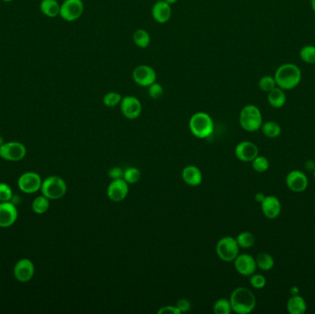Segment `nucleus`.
I'll list each match as a JSON object with an SVG mask.
<instances>
[{"mask_svg":"<svg viewBox=\"0 0 315 314\" xmlns=\"http://www.w3.org/2000/svg\"><path fill=\"white\" fill-rule=\"evenodd\" d=\"M277 86L286 91L297 88L302 81V70L295 64L287 63L278 68L274 76Z\"/></svg>","mask_w":315,"mask_h":314,"instance_id":"1","label":"nucleus"},{"mask_svg":"<svg viewBox=\"0 0 315 314\" xmlns=\"http://www.w3.org/2000/svg\"><path fill=\"white\" fill-rule=\"evenodd\" d=\"M232 309L235 313H251L256 306V298L249 288L239 286L232 292L229 297Z\"/></svg>","mask_w":315,"mask_h":314,"instance_id":"2","label":"nucleus"},{"mask_svg":"<svg viewBox=\"0 0 315 314\" xmlns=\"http://www.w3.org/2000/svg\"><path fill=\"white\" fill-rule=\"evenodd\" d=\"M189 128L197 139H207L214 132V122L208 114L198 111L190 118Z\"/></svg>","mask_w":315,"mask_h":314,"instance_id":"3","label":"nucleus"},{"mask_svg":"<svg viewBox=\"0 0 315 314\" xmlns=\"http://www.w3.org/2000/svg\"><path fill=\"white\" fill-rule=\"evenodd\" d=\"M239 122L242 129L247 132L258 131L263 125V116L260 109L255 104H247L240 113Z\"/></svg>","mask_w":315,"mask_h":314,"instance_id":"4","label":"nucleus"},{"mask_svg":"<svg viewBox=\"0 0 315 314\" xmlns=\"http://www.w3.org/2000/svg\"><path fill=\"white\" fill-rule=\"evenodd\" d=\"M216 252L220 260L224 262H233L240 253V246L235 238L226 236L218 241Z\"/></svg>","mask_w":315,"mask_h":314,"instance_id":"5","label":"nucleus"},{"mask_svg":"<svg viewBox=\"0 0 315 314\" xmlns=\"http://www.w3.org/2000/svg\"><path fill=\"white\" fill-rule=\"evenodd\" d=\"M41 193L51 200L62 198L67 193V185L58 176H50L41 184Z\"/></svg>","mask_w":315,"mask_h":314,"instance_id":"6","label":"nucleus"},{"mask_svg":"<svg viewBox=\"0 0 315 314\" xmlns=\"http://www.w3.org/2000/svg\"><path fill=\"white\" fill-rule=\"evenodd\" d=\"M84 12L82 0H64L60 5L59 16L62 19L72 23L79 19Z\"/></svg>","mask_w":315,"mask_h":314,"instance_id":"7","label":"nucleus"},{"mask_svg":"<svg viewBox=\"0 0 315 314\" xmlns=\"http://www.w3.org/2000/svg\"><path fill=\"white\" fill-rule=\"evenodd\" d=\"M132 78L134 82L138 86L148 88L151 84L156 82L157 73L151 65H137V68H135V70H133Z\"/></svg>","mask_w":315,"mask_h":314,"instance_id":"8","label":"nucleus"},{"mask_svg":"<svg viewBox=\"0 0 315 314\" xmlns=\"http://www.w3.org/2000/svg\"><path fill=\"white\" fill-rule=\"evenodd\" d=\"M120 109L125 118H128L129 120H135L141 115V102L137 97L132 95L125 96L123 97L121 101Z\"/></svg>","mask_w":315,"mask_h":314,"instance_id":"9","label":"nucleus"},{"mask_svg":"<svg viewBox=\"0 0 315 314\" xmlns=\"http://www.w3.org/2000/svg\"><path fill=\"white\" fill-rule=\"evenodd\" d=\"M26 155V148L18 142L3 144L0 147V157L9 162H18Z\"/></svg>","mask_w":315,"mask_h":314,"instance_id":"10","label":"nucleus"},{"mask_svg":"<svg viewBox=\"0 0 315 314\" xmlns=\"http://www.w3.org/2000/svg\"><path fill=\"white\" fill-rule=\"evenodd\" d=\"M41 177L36 172L23 173L18 181V188L26 194H33L41 189Z\"/></svg>","mask_w":315,"mask_h":314,"instance_id":"11","label":"nucleus"},{"mask_svg":"<svg viewBox=\"0 0 315 314\" xmlns=\"http://www.w3.org/2000/svg\"><path fill=\"white\" fill-rule=\"evenodd\" d=\"M233 262L235 270L242 276L250 277L256 273L257 268L256 258H254L250 254H239Z\"/></svg>","mask_w":315,"mask_h":314,"instance_id":"12","label":"nucleus"},{"mask_svg":"<svg viewBox=\"0 0 315 314\" xmlns=\"http://www.w3.org/2000/svg\"><path fill=\"white\" fill-rule=\"evenodd\" d=\"M286 185L288 189L294 193H302L307 189L309 185L308 177L304 172L299 170L291 171L288 172L286 177Z\"/></svg>","mask_w":315,"mask_h":314,"instance_id":"13","label":"nucleus"},{"mask_svg":"<svg viewBox=\"0 0 315 314\" xmlns=\"http://www.w3.org/2000/svg\"><path fill=\"white\" fill-rule=\"evenodd\" d=\"M129 193V185L123 179L113 180L107 188V195L110 200L118 203L127 198Z\"/></svg>","mask_w":315,"mask_h":314,"instance_id":"14","label":"nucleus"},{"mask_svg":"<svg viewBox=\"0 0 315 314\" xmlns=\"http://www.w3.org/2000/svg\"><path fill=\"white\" fill-rule=\"evenodd\" d=\"M259 155V148L251 141H242L235 148V156L242 162H251Z\"/></svg>","mask_w":315,"mask_h":314,"instance_id":"15","label":"nucleus"},{"mask_svg":"<svg viewBox=\"0 0 315 314\" xmlns=\"http://www.w3.org/2000/svg\"><path fill=\"white\" fill-rule=\"evenodd\" d=\"M18 217L17 208L10 202L0 204V228L12 226Z\"/></svg>","mask_w":315,"mask_h":314,"instance_id":"16","label":"nucleus"},{"mask_svg":"<svg viewBox=\"0 0 315 314\" xmlns=\"http://www.w3.org/2000/svg\"><path fill=\"white\" fill-rule=\"evenodd\" d=\"M261 209L265 217L268 219H275L280 215L282 207L278 197L274 195H267L261 203Z\"/></svg>","mask_w":315,"mask_h":314,"instance_id":"17","label":"nucleus"},{"mask_svg":"<svg viewBox=\"0 0 315 314\" xmlns=\"http://www.w3.org/2000/svg\"><path fill=\"white\" fill-rule=\"evenodd\" d=\"M151 14L158 24H164L172 18L173 10L165 0H159L152 7Z\"/></svg>","mask_w":315,"mask_h":314,"instance_id":"18","label":"nucleus"},{"mask_svg":"<svg viewBox=\"0 0 315 314\" xmlns=\"http://www.w3.org/2000/svg\"><path fill=\"white\" fill-rule=\"evenodd\" d=\"M34 275V265L31 260L23 259L16 263L14 267V276L20 282H28Z\"/></svg>","mask_w":315,"mask_h":314,"instance_id":"19","label":"nucleus"},{"mask_svg":"<svg viewBox=\"0 0 315 314\" xmlns=\"http://www.w3.org/2000/svg\"><path fill=\"white\" fill-rule=\"evenodd\" d=\"M182 178L186 185L190 186H198L201 185L203 181L202 171L198 167L195 165H188L183 168L182 171Z\"/></svg>","mask_w":315,"mask_h":314,"instance_id":"20","label":"nucleus"},{"mask_svg":"<svg viewBox=\"0 0 315 314\" xmlns=\"http://www.w3.org/2000/svg\"><path fill=\"white\" fill-rule=\"evenodd\" d=\"M287 309L290 314H304L307 310V303L303 297L292 295L287 302Z\"/></svg>","mask_w":315,"mask_h":314,"instance_id":"21","label":"nucleus"},{"mask_svg":"<svg viewBox=\"0 0 315 314\" xmlns=\"http://www.w3.org/2000/svg\"><path fill=\"white\" fill-rule=\"evenodd\" d=\"M267 102L269 105L276 109H279L286 104L287 102V95L285 91L279 87H276L274 89L268 93L267 95Z\"/></svg>","mask_w":315,"mask_h":314,"instance_id":"22","label":"nucleus"},{"mask_svg":"<svg viewBox=\"0 0 315 314\" xmlns=\"http://www.w3.org/2000/svg\"><path fill=\"white\" fill-rule=\"evenodd\" d=\"M60 5L57 0H41L40 10L46 17L54 19L59 16Z\"/></svg>","mask_w":315,"mask_h":314,"instance_id":"23","label":"nucleus"},{"mask_svg":"<svg viewBox=\"0 0 315 314\" xmlns=\"http://www.w3.org/2000/svg\"><path fill=\"white\" fill-rule=\"evenodd\" d=\"M133 42L137 47L145 49L151 44V34L144 29H138L133 33Z\"/></svg>","mask_w":315,"mask_h":314,"instance_id":"24","label":"nucleus"},{"mask_svg":"<svg viewBox=\"0 0 315 314\" xmlns=\"http://www.w3.org/2000/svg\"><path fill=\"white\" fill-rule=\"evenodd\" d=\"M263 134L268 139H277L281 134V126L274 121L265 122L261 126Z\"/></svg>","mask_w":315,"mask_h":314,"instance_id":"25","label":"nucleus"},{"mask_svg":"<svg viewBox=\"0 0 315 314\" xmlns=\"http://www.w3.org/2000/svg\"><path fill=\"white\" fill-rule=\"evenodd\" d=\"M256 261L257 267L260 268L262 271L267 272L274 267V258L271 254H267V253H260V254H257Z\"/></svg>","mask_w":315,"mask_h":314,"instance_id":"26","label":"nucleus"},{"mask_svg":"<svg viewBox=\"0 0 315 314\" xmlns=\"http://www.w3.org/2000/svg\"><path fill=\"white\" fill-rule=\"evenodd\" d=\"M238 244L242 249H250L256 243V237L250 231H242L236 238Z\"/></svg>","mask_w":315,"mask_h":314,"instance_id":"27","label":"nucleus"},{"mask_svg":"<svg viewBox=\"0 0 315 314\" xmlns=\"http://www.w3.org/2000/svg\"><path fill=\"white\" fill-rule=\"evenodd\" d=\"M50 204L49 199L46 197L45 195L39 196L33 200L32 202V210L36 214H45L49 209Z\"/></svg>","mask_w":315,"mask_h":314,"instance_id":"28","label":"nucleus"},{"mask_svg":"<svg viewBox=\"0 0 315 314\" xmlns=\"http://www.w3.org/2000/svg\"><path fill=\"white\" fill-rule=\"evenodd\" d=\"M123 179L128 183V185H135L141 179V172L135 167L128 168L123 171Z\"/></svg>","mask_w":315,"mask_h":314,"instance_id":"29","label":"nucleus"},{"mask_svg":"<svg viewBox=\"0 0 315 314\" xmlns=\"http://www.w3.org/2000/svg\"><path fill=\"white\" fill-rule=\"evenodd\" d=\"M300 57L304 63L313 65L315 64L314 46H304L300 51Z\"/></svg>","mask_w":315,"mask_h":314,"instance_id":"30","label":"nucleus"},{"mask_svg":"<svg viewBox=\"0 0 315 314\" xmlns=\"http://www.w3.org/2000/svg\"><path fill=\"white\" fill-rule=\"evenodd\" d=\"M213 311L215 314H229L232 309V305L229 300L227 299H219L217 300L213 306Z\"/></svg>","mask_w":315,"mask_h":314,"instance_id":"31","label":"nucleus"},{"mask_svg":"<svg viewBox=\"0 0 315 314\" xmlns=\"http://www.w3.org/2000/svg\"><path fill=\"white\" fill-rule=\"evenodd\" d=\"M258 87L262 92L268 93L278 86H277V82H276L274 77L266 75V76H264V77L261 78L259 82H258Z\"/></svg>","mask_w":315,"mask_h":314,"instance_id":"32","label":"nucleus"},{"mask_svg":"<svg viewBox=\"0 0 315 314\" xmlns=\"http://www.w3.org/2000/svg\"><path fill=\"white\" fill-rule=\"evenodd\" d=\"M122 99H123V96L120 93L111 92V93L105 94L102 99V102L105 106L112 108V107L120 105Z\"/></svg>","mask_w":315,"mask_h":314,"instance_id":"33","label":"nucleus"},{"mask_svg":"<svg viewBox=\"0 0 315 314\" xmlns=\"http://www.w3.org/2000/svg\"><path fill=\"white\" fill-rule=\"evenodd\" d=\"M251 166H253V169L257 172H265L269 169V161L265 156L258 155L251 162Z\"/></svg>","mask_w":315,"mask_h":314,"instance_id":"34","label":"nucleus"},{"mask_svg":"<svg viewBox=\"0 0 315 314\" xmlns=\"http://www.w3.org/2000/svg\"><path fill=\"white\" fill-rule=\"evenodd\" d=\"M148 88H149V89H148L149 96L151 99H154V100H158V99L162 97V95L164 93V89L162 88V86L158 82L151 84V86H149Z\"/></svg>","mask_w":315,"mask_h":314,"instance_id":"35","label":"nucleus"},{"mask_svg":"<svg viewBox=\"0 0 315 314\" xmlns=\"http://www.w3.org/2000/svg\"><path fill=\"white\" fill-rule=\"evenodd\" d=\"M250 284L256 289H262L266 285V279L261 274H253L250 276Z\"/></svg>","mask_w":315,"mask_h":314,"instance_id":"36","label":"nucleus"},{"mask_svg":"<svg viewBox=\"0 0 315 314\" xmlns=\"http://www.w3.org/2000/svg\"><path fill=\"white\" fill-rule=\"evenodd\" d=\"M12 198V190L6 184H0V202H9Z\"/></svg>","mask_w":315,"mask_h":314,"instance_id":"37","label":"nucleus"},{"mask_svg":"<svg viewBox=\"0 0 315 314\" xmlns=\"http://www.w3.org/2000/svg\"><path fill=\"white\" fill-rule=\"evenodd\" d=\"M175 306L178 308L179 310L181 311V313L188 312V311L191 309V308H192L190 301L186 300V299H181V300H179L178 301L176 302V305H175Z\"/></svg>","mask_w":315,"mask_h":314,"instance_id":"38","label":"nucleus"},{"mask_svg":"<svg viewBox=\"0 0 315 314\" xmlns=\"http://www.w3.org/2000/svg\"><path fill=\"white\" fill-rule=\"evenodd\" d=\"M123 171L121 168L119 167H114L112 169H110L109 177L112 180H119V179H123Z\"/></svg>","mask_w":315,"mask_h":314,"instance_id":"39","label":"nucleus"},{"mask_svg":"<svg viewBox=\"0 0 315 314\" xmlns=\"http://www.w3.org/2000/svg\"><path fill=\"white\" fill-rule=\"evenodd\" d=\"M158 313L159 314H181V311L179 310L178 308L176 306H164V307H161L159 310H158Z\"/></svg>","mask_w":315,"mask_h":314,"instance_id":"40","label":"nucleus"},{"mask_svg":"<svg viewBox=\"0 0 315 314\" xmlns=\"http://www.w3.org/2000/svg\"><path fill=\"white\" fill-rule=\"evenodd\" d=\"M265 196H266V195H265V194L261 193V192H258V193H256V195H255V200H256V202L261 204L264 201Z\"/></svg>","mask_w":315,"mask_h":314,"instance_id":"41","label":"nucleus"},{"mask_svg":"<svg viewBox=\"0 0 315 314\" xmlns=\"http://www.w3.org/2000/svg\"><path fill=\"white\" fill-rule=\"evenodd\" d=\"M305 168L308 171H313L315 169V162L312 161H308L305 163Z\"/></svg>","mask_w":315,"mask_h":314,"instance_id":"42","label":"nucleus"},{"mask_svg":"<svg viewBox=\"0 0 315 314\" xmlns=\"http://www.w3.org/2000/svg\"><path fill=\"white\" fill-rule=\"evenodd\" d=\"M299 292H300V289H299L298 286H293V287L290 288V293H291V295H297V294H299Z\"/></svg>","mask_w":315,"mask_h":314,"instance_id":"43","label":"nucleus"},{"mask_svg":"<svg viewBox=\"0 0 315 314\" xmlns=\"http://www.w3.org/2000/svg\"><path fill=\"white\" fill-rule=\"evenodd\" d=\"M165 1H166V2L168 3V4H170V5L172 6L174 5V4H175V3H176V2L178 1V0H165Z\"/></svg>","mask_w":315,"mask_h":314,"instance_id":"44","label":"nucleus"},{"mask_svg":"<svg viewBox=\"0 0 315 314\" xmlns=\"http://www.w3.org/2000/svg\"><path fill=\"white\" fill-rule=\"evenodd\" d=\"M311 9L313 10V12L315 13V0H311Z\"/></svg>","mask_w":315,"mask_h":314,"instance_id":"45","label":"nucleus"},{"mask_svg":"<svg viewBox=\"0 0 315 314\" xmlns=\"http://www.w3.org/2000/svg\"><path fill=\"white\" fill-rule=\"evenodd\" d=\"M3 139H2V138H1V137H0V147H1V146H2V145H3Z\"/></svg>","mask_w":315,"mask_h":314,"instance_id":"46","label":"nucleus"},{"mask_svg":"<svg viewBox=\"0 0 315 314\" xmlns=\"http://www.w3.org/2000/svg\"><path fill=\"white\" fill-rule=\"evenodd\" d=\"M2 1H4L6 3H9V2H12L13 0H2Z\"/></svg>","mask_w":315,"mask_h":314,"instance_id":"47","label":"nucleus"},{"mask_svg":"<svg viewBox=\"0 0 315 314\" xmlns=\"http://www.w3.org/2000/svg\"><path fill=\"white\" fill-rule=\"evenodd\" d=\"M313 178H314V180H315V169L314 170H313Z\"/></svg>","mask_w":315,"mask_h":314,"instance_id":"48","label":"nucleus"}]
</instances>
